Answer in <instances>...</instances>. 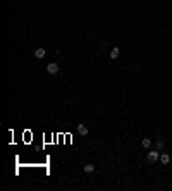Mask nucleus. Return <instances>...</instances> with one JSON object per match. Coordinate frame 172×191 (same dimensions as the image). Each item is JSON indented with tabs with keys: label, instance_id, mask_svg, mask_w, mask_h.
Masks as SVG:
<instances>
[{
	"label": "nucleus",
	"instance_id": "6",
	"mask_svg": "<svg viewBox=\"0 0 172 191\" xmlns=\"http://www.w3.org/2000/svg\"><path fill=\"white\" fill-rule=\"evenodd\" d=\"M160 160H162V164H169V162H170V157L167 155V153H162V155H160Z\"/></svg>",
	"mask_w": 172,
	"mask_h": 191
},
{
	"label": "nucleus",
	"instance_id": "7",
	"mask_svg": "<svg viewBox=\"0 0 172 191\" xmlns=\"http://www.w3.org/2000/svg\"><path fill=\"white\" fill-rule=\"evenodd\" d=\"M93 170H95V165H91V164H88V165H84V172H86V174H91Z\"/></svg>",
	"mask_w": 172,
	"mask_h": 191
},
{
	"label": "nucleus",
	"instance_id": "8",
	"mask_svg": "<svg viewBox=\"0 0 172 191\" xmlns=\"http://www.w3.org/2000/svg\"><path fill=\"white\" fill-rule=\"evenodd\" d=\"M141 145H143L145 148H150V145H151V139H150V138H143V141H141Z\"/></svg>",
	"mask_w": 172,
	"mask_h": 191
},
{
	"label": "nucleus",
	"instance_id": "4",
	"mask_svg": "<svg viewBox=\"0 0 172 191\" xmlns=\"http://www.w3.org/2000/svg\"><path fill=\"white\" fill-rule=\"evenodd\" d=\"M45 48H41V46H40V48H36V50H34V57H36V59H43V57H45Z\"/></svg>",
	"mask_w": 172,
	"mask_h": 191
},
{
	"label": "nucleus",
	"instance_id": "2",
	"mask_svg": "<svg viewBox=\"0 0 172 191\" xmlns=\"http://www.w3.org/2000/svg\"><path fill=\"white\" fill-rule=\"evenodd\" d=\"M158 158H160L158 151H150V153H148V162H150V164H155Z\"/></svg>",
	"mask_w": 172,
	"mask_h": 191
},
{
	"label": "nucleus",
	"instance_id": "5",
	"mask_svg": "<svg viewBox=\"0 0 172 191\" xmlns=\"http://www.w3.org/2000/svg\"><path fill=\"white\" fill-rule=\"evenodd\" d=\"M119 53H120V50L115 46V48H112V52H110V59H117L119 57Z\"/></svg>",
	"mask_w": 172,
	"mask_h": 191
},
{
	"label": "nucleus",
	"instance_id": "1",
	"mask_svg": "<svg viewBox=\"0 0 172 191\" xmlns=\"http://www.w3.org/2000/svg\"><path fill=\"white\" fill-rule=\"evenodd\" d=\"M46 72H48V74H57L59 72V64L57 62H50L48 65H46Z\"/></svg>",
	"mask_w": 172,
	"mask_h": 191
},
{
	"label": "nucleus",
	"instance_id": "3",
	"mask_svg": "<svg viewBox=\"0 0 172 191\" xmlns=\"http://www.w3.org/2000/svg\"><path fill=\"white\" fill-rule=\"evenodd\" d=\"M78 133H79L81 136H88V127H86L84 124H78Z\"/></svg>",
	"mask_w": 172,
	"mask_h": 191
},
{
	"label": "nucleus",
	"instance_id": "9",
	"mask_svg": "<svg viewBox=\"0 0 172 191\" xmlns=\"http://www.w3.org/2000/svg\"><path fill=\"white\" fill-rule=\"evenodd\" d=\"M155 145H157V150H160V148H164V141H162V139H158Z\"/></svg>",
	"mask_w": 172,
	"mask_h": 191
}]
</instances>
